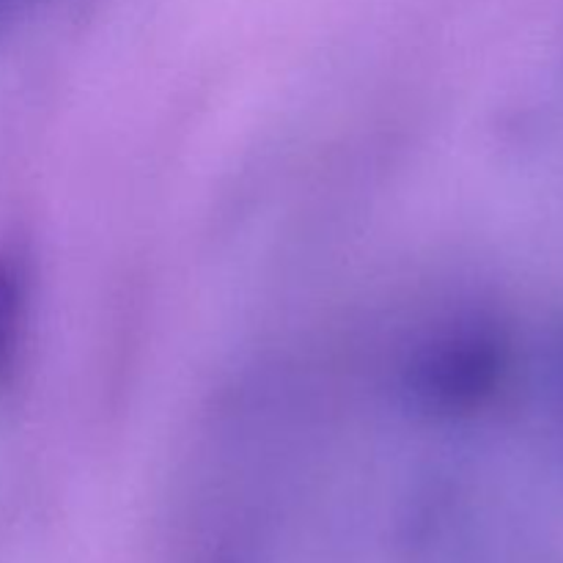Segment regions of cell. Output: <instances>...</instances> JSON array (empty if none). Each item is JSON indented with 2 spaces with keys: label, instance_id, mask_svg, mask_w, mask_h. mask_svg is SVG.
Returning a JSON list of instances; mask_svg holds the SVG:
<instances>
[{
  "label": "cell",
  "instance_id": "cell-1",
  "mask_svg": "<svg viewBox=\"0 0 563 563\" xmlns=\"http://www.w3.org/2000/svg\"><path fill=\"white\" fill-rule=\"evenodd\" d=\"M498 346L471 324L440 330L423 341L410 366V390L429 410H462L493 388Z\"/></svg>",
  "mask_w": 563,
  "mask_h": 563
},
{
  "label": "cell",
  "instance_id": "cell-2",
  "mask_svg": "<svg viewBox=\"0 0 563 563\" xmlns=\"http://www.w3.org/2000/svg\"><path fill=\"white\" fill-rule=\"evenodd\" d=\"M27 313V273L14 251H0V385L14 368Z\"/></svg>",
  "mask_w": 563,
  "mask_h": 563
},
{
  "label": "cell",
  "instance_id": "cell-3",
  "mask_svg": "<svg viewBox=\"0 0 563 563\" xmlns=\"http://www.w3.org/2000/svg\"><path fill=\"white\" fill-rule=\"evenodd\" d=\"M33 0H0V27L5 25V22L14 20L16 14H20L22 9H27Z\"/></svg>",
  "mask_w": 563,
  "mask_h": 563
}]
</instances>
